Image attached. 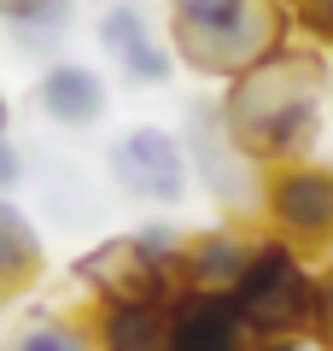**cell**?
Masks as SVG:
<instances>
[{"label":"cell","mask_w":333,"mask_h":351,"mask_svg":"<svg viewBox=\"0 0 333 351\" xmlns=\"http://www.w3.org/2000/svg\"><path fill=\"white\" fill-rule=\"evenodd\" d=\"M222 123L251 158L269 170L286 158H310L321 147V123H328V59L316 41L298 36L281 41L275 53H263L258 64H246L240 76L222 82L217 100Z\"/></svg>","instance_id":"obj_1"},{"label":"cell","mask_w":333,"mask_h":351,"mask_svg":"<svg viewBox=\"0 0 333 351\" xmlns=\"http://www.w3.org/2000/svg\"><path fill=\"white\" fill-rule=\"evenodd\" d=\"M240 316L251 339H281V334H310V304H316V263L304 246L281 234H263L251 246L246 269L234 281Z\"/></svg>","instance_id":"obj_2"},{"label":"cell","mask_w":333,"mask_h":351,"mask_svg":"<svg viewBox=\"0 0 333 351\" xmlns=\"http://www.w3.org/2000/svg\"><path fill=\"white\" fill-rule=\"evenodd\" d=\"M258 217L269 234L293 240L304 252H328L333 246V164H321L316 152L269 164L258 188Z\"/></svg>","instance_id":"obj_3"},{"label":"cell","mask_w":333,"mask_h":351,"mask_svg":"<svg viewBox=\"0 0 333 351\" xmlns=\"http://www.w3.org/2000/svg\"><path fill=\"white\" fill-rule=\"evenodd\" d=\"M106 170L111 182L129 193V199L147 205H182L193 193V152H187V135L164 123H135L106 147Z\"/></svg>","instance_id":"obj_4"},{"label":"cell","mask_w":333,"mask_h":351,"mask_svg":"<svg viewBox=\"0 0 333 351\" xmlns=\"http://www.w3.org/2000/svg\"><path fill=\"white\" fill-rule=\"evenodd\" d=\"M187 152H193V170H199V188H210L228 211H251L263 188V164L228 135L217 106H193L187 112Z\"/></svg>","instance_id":"obj_5"},{"label":"cell","mask_w":333,"mask_h":351,"mask_svg":"<svg viewBox=\"0 0 333 351\" xmlns=\"http://www.w3.org/2000/svg\"><path fill=\"white\" fill-rule=\"evenodd\" d=\"M251 328L240 316V299L228 287H187L175 281L170 293V328L164 351H246Z\"/></svg>","instance_id":"obj_6"},{"label":"cell","mask_w":333,"mask_h":351,"mask_svg":"<svg viewBox=\"0 0 333 351\" xmlns=\"http://www.w3.org/2000/svg\"><path fill=\"white\" fill-rule=\"evenodd\" d=\"M94 36H99L106 59L117 64V76H123L129 88H164L175 71H182L170 36H158V29H152V18L140 12L135 0L106 6V12H99V24H94Z\"/></svg>","instance_id":"obj_7"},{"label":"cell","mask_w":333,"mask_h":351,"mask_svg":"<svg viewBox=\"0 0 333 351\" xmlns=\"http://www.w3.org/2000/svg\"><path fill=\"white\" fill-rule=\"evenodd\" d=\"M36 112L47 117L53 129L82 135V129H99V123H106L111 88H106V76H99L94 64H82V59H53L47 71L36 76Z\"/></svg>","instance_id":"obj_8"},{"label":"cell","mask_w":333,"mask_h":351,"mask_svg":"<svg viewBox=\"0 0 333 351\" xmlns=\"http://www.w3.org/2000/svg\"><path fill=\"white\" fill-rule=\"evenodd\" d=\"M170 293H106L94 299V339L99 351H164Z\"/></svg>","instance_id":"obj_9"},{"label":"cell","mask_w":333,"mask_h":351,"mask_svg":"<svg viewBox=\"0 0 333 351\" xmlns=\"http://www.w3.org/2000/svg\"><path fill=\"white\" fill-rule=\"evenodd\" d=\"M71 276L82 281L94 299H106V293H175V281L158 276V269L135 252V240H129V234L99 240L94 252H82V258L71 263Z\"/></svg>","instance_id":"obj_10"},{"label":"cell","mask_w":333,"mask_h":351,"mask_svg":"<svg viewBox=\"0 0 333 351\" xmlns=\"http://www.w3.org/2000/svg\"><path fill=\"white\" fill-rule=\"evenodd\" d=\"M251 246H258V240H251L246 228H234V223L199 228V234H187V246H182V281L187 287H228L234 293Z\"/></svg>","instance_id":"obj_11"},{"label":"cell","mask_w":333,"mask_h":351,"mask_svg":"<svg viewBox=\"0 0 333 351\" xmlns=\"http://www.w3.org/2000/svg\"><path fill=\"white\" fill-rule=\"evenodd\" d=\"M47 269V246H41V228L12 193H0V293H18L29 281H41Z\"/></svg>","instance_id":"obj_12"},{"label":"cell","mask_w":333,"mask_h":351,"mask_svg":"<svg viewBox=\"0 0 333 351\" xmlns=\"http://www.w3.org/2000/svg\"><path fill=\"white\" fill-rule=\"evenodd\" d=\"M0 24L24 53H53L76 24V0H0Z\"/></svg>","instance_id":"obj_13"},{"label":"cell","mask_w":333,"mask_h":351,"mask_svg":"<svg viewBox=\"0 0 333 351\" xmlns=\"http://www.w3.org/2000/svg\"><path fill=\"white\" fill-rule=\"evenodd\" d=\"M6 351H99L94 339V316H36V322H24L12 334V346Z\"/></svg>","instance_id":"obj_14"},{"label":"cell","mask_w":333,"mask_h":351,"mask_svg":"<svg viewBox=\"0 0 333 351\" xmlns=\"http://www.w3.org/2000/svg\"><path fill=\"white\" fill-rule=\"evenodd\" d=\"M310 339L333 351V258L316 263V304H310Z\"/></svg>","instance_id":"obj_15"},{"label":"cell","mask_w":333,"mask_h":351,"mask_svg":"<svg viewBox=\"0 0 333 351\" xmlns=\"http://www.w3.org/2000/svg\"><path fill=\"white\" fill-rule=\"evenodd\" d=\"M293 36L333 47V0H293Z\"/></svg>","instance_id":"obj_16"},{"label":"cell","mask_w":333,"mask_h":351,"mask_svg":"<svg viewBox=\"0 0 333 351\" xmlns=\"http://www.w3.org/2000/svg\"><path fill=\"white\" fill-rule=\"evenodd\" d=\"M24 152H18V141H6L0 135V193H12V188H24Z\"/></svg>","instance_id":"obj_17"},{"label":"cell","mask_w":333,"mask_h":351,"mask_svg":"<svg viewBox=\"0 0 333 351\" xmlns=\"http://www.w3.org/2000/svg\"><path fill=\"white\" fill-rule=\"evenodd\" d=\"M246 351H321L310 334H281V339H251Z\"/></svg>","instance_id":"obj_18"},{"label":"cell","mask_w":333,"mask_h":351,"mask_svg":"<svg viewBox=\"0 0 333 351\" xmlns=\"http://www.w3.org/2000/svg\"><path fill=\"white\" fill-rule=\"evenodd\" d=\"M12 129V100H6V88H0V135Z\"/></svg>","instance_id":"obj_19"},{"label":"cell","mask_w":333,"mask_h":351,"mask_svg":"<svg viewBox=\"0 0 333 351\" xmlns=\"http://www.w3.org/2000/svg\"><path fill=\"white\" fill-rule=\"evenodd\" d=\"M328 100H333V64H328Z\"/></svg>","instance_id":"obj_20"}]
</instances>
